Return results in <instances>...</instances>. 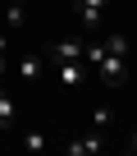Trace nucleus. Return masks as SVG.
Masks as SVG:
<instances>
[{"label":"nucleus","mask_w":137,"mask_h":156,"mask_svg":"<svg viewBox=\"0 0 137 156\" xmlns=\"http://www.w3.org/2000/svg\"><path fill=\"white\" fill-rule=\"evenodd\" d=\"M96 78H101L105 87H123V78H128V55L105 51V55L96 60Z\"/></svg>","instance_id":"1"},{"label":"nucleus","mask_w":137,"mask_h":156,"mask_svg":"<svg viewBox=\"0 0 137 156\" xmlns=\"http://www.w3.org/2000/svg\"><path fill=\"white\" fill-rule=\"evenodd\" d=\"M105 9H110V0H73V14L87 32H101L105 28Z\"/></svg>","instance_id":"2"},{"label":"nucleus","mask_w":137,"mask_h":156,"mask_svg":"<svg viewBox=\"0 0 137 156\" xmlns=\"http://www.w3.org/2000/svg\"><path fill=\"white\" fill-rule=\"evenodd\" d=\"M64 151H68V156H101V151H105V129H87V133H78L73 142H64Z\"/></svg>","instance_id":"3"},{"label":"nucleus","mask_w":137,"mask_h":156,"mask_svg":"<svg viewBox=\"0 0 137 156\" xmlns=\"http://www.w3.org/2000/svg\"><path fill=\"white\" fill-rule=\"evenodd\" d=\"M55 83L64 92H78L87 83V60H64V64H55Z\"/></svg>","instance_id":"4"},{"label":"nucleus","mask_w":137,"mask_h":156,"mask_svg":"<svg viewBox=\"0 0 137 156\" xmlns=\"http://www.w3.org/2000/svg\"><path fill=\"white\" fill-rule=\"evenodd\" d=\"M9 73L18 78V83H23V87H37V78L46 73V60H41L37 51H28V55H18V64H14Z\"/></svg>","instance_id":"5"},{"label":"nucleus","mask_w":137,"mask_h":156,"mask_svg":"<svg viewBox=\"0 0 137 156\" xmlns=\"http://www.w3.org/2000/svg\"><path fill=\"white\" fill-rule=\"evenodd\" d=\"M0 28H9V32L28 28V0H0Z\"/></svg>","instance_id":"6"},{"label":"nucleus","mask_w":137,"mask_h":156,"mask_svg":"<svg viewBox=\"0 0 137 156\" xmlns=\"http://www.w3.org/2000/svg\"><path fill=\"white\" fill-rule=\"evenodd\" d=\"M82 51H87L82 37H59V41L50 46V60H55V64H64V60H82Z\"/></svg>","instance_id":"7"},{"label":"nucleus","mask_w":137,"mask_h":156,"mask_svg":"<svg viewBox=\"0 0 137 156\" xmlns=\"http://www.w3.org/2000/svg\"><path fill=\"white\" fill-rule=\"evenodd\" d=\"M14 115H18V101L9 97V87H5V83H0V133L14 129Z\"/></svg>","instance_id":"8"},{"label":"nucleus","mask_w":137,"mask_h":156,"mask_svg":"<svg viewBox=\"0 0 137 156\" xmlns=\"http://www.w3.org/2000/svg\"><path fill=\"white\" fill-rule=\"evenodd\" d=\"M101 41H105V51H114V55H128V51H132V46H128V37H123V32H105V37H101Z\"/></svg>","instance_id":"9"},{"label":"nucleus","mask_w":137,"mask_h":156,"mask_svg":"<svg viewBox=\"0 0 137 156\" xmlns=\"http://www.w3.org/2000/svg\"><path fill=\"white\" fill-rule=\"evenodd\" d=\"M9 28H0V83H5V73H9Z\"/></svg>","instance_id":"10"},{"label":"nucleus","mask_w":137,"mask_h":156,"mask_svg":"<svg viewBox=\"0 0 137 156\" xmlns=\"http://www.w3.org/2000/svg\"><path fill=\"white\" fill-rule=\"evenodd\" d=\"M23 147H28V151H46V133H41V129H28V133H23Z\"/></svg>","instance_id":"11"},{"label":"nucleus","mask_w":137,"mask_h":156,"mask_svg":"<svg viewBox=\"0 0 137 156\" xmlns=\"http://www.w3.org/2000/svg\"><path fill=\"white\" fill-rule=\"evenodd\" d=\"M110 124H114L110 106H96V110H92V129H110Z\"/></svg>","instance_id":"12"},{"label":"nucleus","mask_w":137,"mask_h":156,"mask_svg":"<svg viewBox=\"0 0 137 156\" xmlns=\"http://www.w3.org/2000/svg\"><path fill=\"white\" fill-rule=\"evenodd\" d=\"M128 151H137V133H132V138H128Z\"/></svg>","instance_id":"13"}]
</instances>
